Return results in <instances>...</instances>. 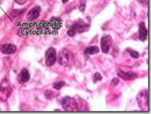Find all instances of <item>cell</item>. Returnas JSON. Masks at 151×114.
I'll list each match as a JSON object with an SVG mask.
<instances>
[{
	"label": "cell",
	"instance_id": "cell-1",
	"mask_svg": "<svg viewBox=\"0 0 151 114\" xmlns=\"http://www.w3.org/2000/svg\"><path fill=\"white\" fill-rule=\"evenodd\" d=\"M74 57L72 53L68 49L62 50L59 55V62L61 65L64 67H71L74 64Z\"/></svg>",
	"mask_w": 151,
	"mask_h": 114
},
{
	"label": "cell",
	"instance_id": "cell-2",
	"mask_svg": "<svg viewBox=\"0 0 151 114\" xmlns=\"http://www.w3.org/2000/svg\"><path fill=\"white\" fill-rule=\"evenodd\" d=\"M89 29V24L86 23H75L70 27L68 31V35L73 37L76 33H81L87 31Z\"/></svg>",
	"mask_w": 151,
	"mask_h": 114
},
{
	"label": "cell",
	"instance_id": "cell-3",
	"mask_svg": "<svg viewBox=\"0 0 151 114\" xmlns=\"http://www.w3.org/2000/svg\"><path fill=\"white\" fill-rule=\"evenodd\" d=\"M11 93V87L9 82L4 80L0 83V100L5 101L8 100Z\"/></svg>",
	"mask_w": 151,
	"mask_h": 114
},
{
	"label": "cell",
	"instance_id": "cell-4",
	"mask_svg": "<svg viewBox=\"0 0 151 114\" xmlns=\"http://www.w3.org/2000/svg\"><path fill=\"white\" fill-rule=\"evenodd\" d=\"M62 106L64 109L66 111H78V105L74 99L66 97L62 100Z\"/></svg>",
	"mask_w": 151,
	"mask_h": 114
},
{
	"label": "cell",
	"instance_id": "cell-5",
	"mask_svg": "<svg viewBox=\"0 0 151 114\" xmlns=\"http://www.w3.org/2000/svg\"><path fill=\"white\" fill-rule=\"evenodd\" d=\"M45 64L47 66L51 67L54 65L56 60V51L55 48H49L46 51L45 54Z\"/></svg>",
	"mask_w": 151,
	"mask_h": 114
},
{
	"label": "cell",
	"instance_id": "cell-6",
	"mask_svg": "<svg viewBox=\"0 0 151 114\" xmlns=\"http://www.w3.org/2000/svg\"><path fill=\"white\" fill-rule=\"evenodd\" d=\"M113 43V40L110 35H105L101 40V48L105 54H107Z\"/></svg>",
	"mask_w": 151,
	"mask_h": 114
},
{
	"label": "cell",
	"instance_id": "cell-7",
	"mask_svg": "<svg viewBox=\"0 0 151 114\" xmlns=\"http://www.w3.org/2000/svg\"><path fill=\"white\" fill-rule=\"evenodd\" d=\"M139 97L140 98L137 99V101L139 102V106L141 108H143V107L146 108V110L148 111V91H144L142 92L139 93Z\"/></svg>",
	"mask_w": 151,
	"mask_h": 114
},
{
	"label": "cell",
	"instance_id": "cell-8",
	"mask_svg": "<svg viewBox=\"0 0 151 114\" xmlns=\"http://www.w3.org/2000/svg\"><path fill=\"white\" fill-rule=\"evenodd\" d=\"M30 78V75L29 71L26 69H23L20 74L18 76V81L20 84H23V83L28 82Z\"/></svg>",
	"mask_w": 151,
	"mask_h": 114
},
{
	"label": "cell",
	"instance_id": "cell-9",
	"mask_svg": "<svg viewBox=\"0 0 151 114\" xmlns=\"http://www.w3.org/2000/svg\"><path fill=\"white\" fill-rule=\"evenodd\" d=\"M40 12H41V8L40 6L34 7L27 14V19L29 21H32L37 19L40 16Z\"/></svg>",
	"mask_w": 151,
	"mask_h": 114
},
{
	"label": "cell",
	"instance_id": "cell-10",
	"mask_svg": "<svg viewBox=\"0 0 151 114\" xmlns=\"http://www.w3.org/2000/svg\"><path fill=\"white\" fill-rule=\"evenodd\" d=\"M139 38L142 41H145L148 38V30L144 22H141L139 25Z\"/></svg>",
	"mask_w": 151,
	"mask_h": 114
},
{
	"label": "cell",
	"instance_id": "cell-11",
	"mask_svg": "<svg viewBox=\"0 0 151 114\" xmlns=\"http://www.w3.org/2000/svg\"><path fill=\"white\" fill-rule=\"evenodd\" d=\"M118 75L120 78L124 79V80H134L137 77V74L133 72H123V71H118Z\"/></svg>",
	"mask_w": 151,
	"mask_h": 114
},
{
	"label": "cell",
	"instance_id": "cell-12",
	"mask_svg": "<svg viewBox=\"0 0 151 114\" xmlns=\"http://www.w3.org/2000/svg\"><path fill=\"white\" fill-rule=\"evenodd\" d=\"M16 46L12 44H5L2 47V52L4 54H12L16 51Z\"/></svg>",
	"mask_w": 151,
	"mask_h": 114
},
{
	"label": "cell",
	"instance_id": "cell-13",
	"mask_svg": "<svg viewBox=\"0 0 151 114\" xmlns=\"http://www.w3.org/2000/svg\"><path fill=\"white\" fill-rule=\"evenodd\" d=\"M49 23H50V26H51L53 30H56L60 29L61 26L62 25L61 21L59 19H56V18H53Z\"/></svg>",
	"mask_w": 151,
	"mask_h": 114
},
{
	"label": "cell",
	"instance_id": "cell-14",
	"mask_svg": "<svg viewBox=\"0 0 151 114\" xmlns=\"http://www.w3.org/2000/svg\"><path fill=\"white\" fill-rule=\"evenodd\" d=\"M99 52V47L96 45H94V46H90L85 49V53L88 55H93V54H97Z\"/></svg>",
	"mask_w": 151,
	"mask_h": 114
},
{
	"label": "cell",
	"instance_id": "cell-15",
	"mask_svg": "<svg viewBox=\"0 0 151 114\" xmlns=\"http://www.w3.org/2000/svg\"><path fill=\"white\" fill-rule=\"evenodd\" d=\"M65 85V82L64 81H59V82H56V83H53V88L56 90L61 89L62 87H64Z\"/></svg>",
	"mask_w": 151,
	"mask_h": 114
},
{
	"label": "cell",
	"instance_id": "cell-16",
	"mask_svg": "<svg viewBox=\"0 0 151 114\" xmlns=\"http://www.w3.org/2000/svg\"><path fill=\"white\" fill-rule=\"evenodd\" d=\"M128 53H129L130 55L131 56V57H133V58H134V59H137V58H139V53L137 52V51H134V50H131V49H128Z\"/></svg>",
	"mask_w": 151,
	"mask_h": 114
},
{
	"label": "cell",
	"instance_id": "cell-17",
	"mask_svg": "<svg viewBox=\"0 0 151 114\" xmlns=\"http://www.w3.org/2000/svg\"><path fill=\"white\" fill-rule=\"evenodd\" d=\"M94 82H97L99 81V80H101L102 79V76H101V74H99V73H95V75H94Z\"/></svg>",
	"mask_w": 151,
	"mask_h": 114
},
{
	"label": "cell",
	"instance_id": "cell-18",
	"mask_svg": "<svg viewBox=\"0 0 151 114\" xmlns=\"http://www.w3.org/2000/svg\"><path fill=\"white\" fill-rule=\"evenodd\" d=\"M45 97H46V98H48V99H49V100H51V99H52L53 97H54L53 92V91H45Z\"/></svg>",
	"mask_w": 151,
	"mask_h": 114
},
{
	"label": "cell",
	"instance_id": "cell-19",
	"mask_svg": "<svg viewBox=\"0 0 151 114\" xmlns=\"http://www.w3.org/2000/svg\"><path fill=\"white\" fill-rule=\"evenodd\" d=\"M16 3L19 4V5H23L26 2V0H15Z\"/></svg>",
	"mask_w": 151,
	"mask_h": 114
},
{
	"label": "cell",
	"instance_id": "cell-20",
	"mask_svg": "<svg viewBox=\"0 0 151 114\" xmlns=\"http://www.w3.org/2000/svg\"><path fill=\"white\" fill-rule=\"evenodd\" d=\"M85 4H83V5H81V6H80V11H84V10H85Z\"/></svg>",
	"mask_w": 151,
	"mask_h": 114
},
{
	"label": "cell",
	"instance_id": "cell-21",
	"mask_svg": "<svg viewBox=\"0 0 151 114\" xmlns=\"http://www.w3.org/2000/svg\"><path fill=\"white\" fill-rule=\"evenodd\" d=\"M118 79H117V78H114L113 80V83H114L115 85H116V84H118Z\"/></svg>",
	"mask_w": 151,
	"mask_h": 114
}]
</instances>
